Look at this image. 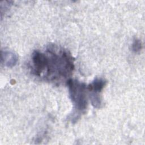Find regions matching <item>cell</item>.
Wrapping results in <instances>:
<instances>
[{"label": "cell", "mask_w": 145, "mask_h": 145, "mask_svg": "<svg viewBox=\"0 0 145 145\" xmlns=\"http://www.w3.org/2000/svg\"><path fill=\"white\" fill-rule=\"evenodd\" d=\"M67 84L70 98L74 106V113L77 114L78 120L87 108L88 100L86 92L87 88L84 83L71 78L67 81Z\"/></svg>", "instance_id": "2"}, {"label": "cell", "mask_w": 145, "mask_h": 145, "mask_svg": "<svg viewBox=\"0 0 145 145\" xmlns=\"http://www.w3.org/2000/svg\"><path fill=\"white\" fill-rule=\"evenodd\" d=\"M142 49V44L139 39H135L134 40L132 44V50L135 53H138L140 52Z\"/></svg>", "instance_id": "5"}, {"label": "cell", "mask_w": 145, "mask_h": 145, "mask_svg": "<svg viewBox=\"0 0 145 145\" xmlns=\"http://www.w3.org/2000/svg\"><path fill=\"white\" fill-rule=\"evenodd\" d=\"M1 62L8 67H12L18 62V57L12 52L2 50L1 52Z\"/></svg>", "instance_id": "3"}, {"label": "cell", "mask_w": 145, "mask_h": 145, "mask_svg": "<svg viewBox=\"0 0 145 145\" xmlns=\"http://www.w3.org/2000/svg\"><path fill=\"white\" fill-rule=\"evenodd\" d=\"M106 82L102 78H96L91 83H90L87 88L89 92L100 93L103 89L105 87Z\"/></svg>", "instance_id": "4"}, {"label": "cell", "mask_w": 145, "mask_h": 145, "mask_svg": "<svg viewBox=\"0 0 145 145\" xmlns=\"http://www.w3.org/2000/svg\"><path fill=\"white\" fill-rule=\"evenodd\" d=\"M74 59L69 51L55 45L45 51L35 50L30 61L31 71L36 76L53 83L70 79L74 69Z\"/></svg>", "instance_id": "1"}]
</instances>
